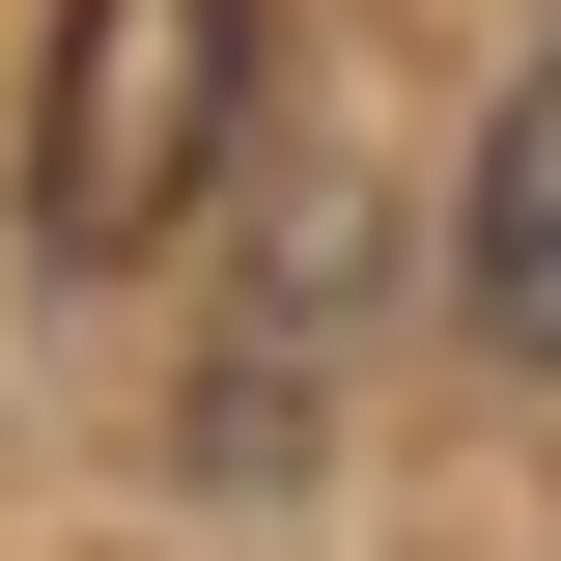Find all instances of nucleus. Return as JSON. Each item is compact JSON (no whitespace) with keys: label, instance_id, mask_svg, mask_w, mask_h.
I'll use <instances>...</instances> for the list:
<instances>
[{"label":"nucleus","instance_id":"1","mask_svg":"<svg viewBox=\"0 0 561 561\" xmlns=\"http://www.w3.org/2000/svg\"><path fill=\"white\" fill-rule=\"evenodd\" d=\"M253 140V0H57V84H28V253L113 280L225 197Z\"/></svg>","mask_w":561,"mask_h":561},{"label":"nucleus","instance_id":"2","mask_svg":"<svg viewBox=\"0 0 561 561\" xmlns=\"http://www.w3.org/2000/svg\"><path fill=\"white\" fill-rule=\"evenodd\" d=\"M449 309H478V365H561V28L478 113V169H449Z\"/></svg>","mask_w":561,"mask_h":561}]
</instances>
